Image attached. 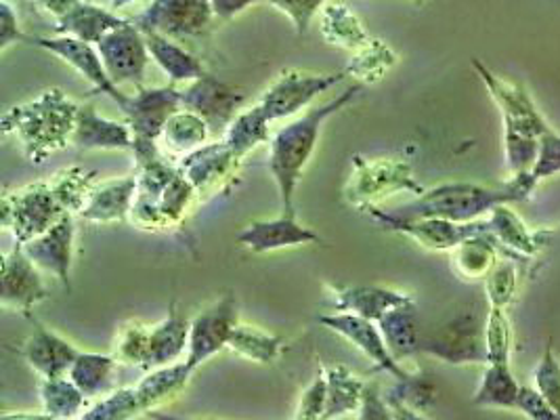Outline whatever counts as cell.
<instances>
[{
  "mask_svg": "<svg viewBox=\"0 0 560 420\" xmlns=\"http://www.w3.org/2000/svg\"><path fill=\"white\" fill-rule=\"evenodd\" d=\"M361 91H363V82H355L328 104L313 105L301 118L292 120L290 125H285L271 137L269 171L280 191L281 214L296 217V210H294L296 189L303 179L306 164L317 148L319 132L324 129L326 120H330L334 114L345 109L351 102H355Z\"/></svg>",
  "mask_w": 560,
  "mask_h": 420,
  "instance_id": "1",
  "label": "cell"
},
{
  "mask_svg": "<svg viewBox=\"0 0 560 420\" xmlns=\"http://www.w3.org/2000/svg\"><path fill=\"white\" fill-rule=\"evenodd\" d=\"M78 105L59 89H49L34 102L11 107L2 118V131L13 132L26 156L40 164L45 158L72 143Z\"/></svg>",
  "mask_w": 560,
  "mask_h": 420,
  "instance_id": "2",
  "label": "cell"
},
{
  "mask_svg": "<svg viewBox=\"0 0 560 420\" xmlns=\"http://www.w3.org/2000/svg\"><path fill=\"white\" fill-rule=\"evenodd\" d=\"M183 109L180 89L175 84L160 89H139L128 102V127L132 131V154L137 166H143L160 156V137L166 122Z\"/></svg>",
  "mask_w": 560,
  "mask_h": 420,
  "instance_id": "3",
  "label": "cell"
},
{
  "mask_svg": "<svg viewBox=\"0 0 560 420\" xmlns=\"http://www.w3.org/2000/svg\"><path fill=\"white\" fill-rule=\"evenodd\" d=\"M66 214L70 212L61 207L51 184L27 185L2 198V225L13 232L15 244L43 236Z\"/></svg>",
  "mask_w": 560,
  "mask_h": 420,
  "instance_id": "4",
  "label": "cell"
},
{
  "mask_svg": "<svg viewBox=\"0 0 560 420\" xmlns=\"http://www.w3.org/2000/svg\"><path fill=\"white\" fill-rule=\"evenodd\" d=\"M347 77V68L334 74H311L288 68L267 86V91L258 100V105L262 107L269 122L292 118Z\"/></svg>",
  "mask_w": 560,
  "mask_h": 420,
  "instance_id": "5",
  "label": "cell"
},
{
  "mask_svg": "<svg viewBox=\"0 0 560 420\" xmlns=\"http://www.w3.org/2000/svg\"><path fill=\"white\" fill-rule=\"evenodd\" d=\"M97 51L102 55L103 66L116 86L132 84L137 86V91L143 89L152 55L148 49L145 34L132 22L107 32L97 43Z\"/></svg>",
  "mask_w": 560,
  "mask_h": 420,
  "instance_id": "6",
  "label": "cell"
},
{
  "mask_svg": "<svg viewBox=\"0 0 560 420\" xmlns=\"http://www.w3.org/2000/svg\"><path fill=\"white\" fill-rule=\"evenodd\" d=\"M493 202L483 189L470 185H443L424 194L418 202L404 209L384 212L397 221H416V219H447V221H466L483 212L485 207Z\"/></svg>",
  "mask_w": 560,
  "mask_h": 420,
  "instance_id": "7",
  "label": "cell"
},
{
  "mask_svg": "<svg viewBox=\"0 0 560 420\" xmlns=\"http://www.w3.org/2000/svg\"><path fill=\"white\" fill-rule=\"evenodd\" d=\"M237 324V301L231 292L223 294L219 301L208 305L205 312L196 315L191 319L189 347L185 353V364L189 370L196 372L212 355L228 349Z\"/></svg>",
  "mask_w": 560,
  "mask_h": 420,
  "instance_id": "8",
  "label": "cell"
},
{
  "mask_svg": "<svg viewBox=\"0 0 560 420\" xmlns=\"http://www.w3.org/2000/svg\"><path fill=\"white\" fill-rule=\"evenodd\" d=\"M214 20L210 0H152V4L132 20L141 32H155L173 40L200 36Z\"/></svg>",
  "mask_w": 560,
  "mask_h": 420,
  "instance_id": "9",
  "label": "cell"
},
{
  "mask_svg": "<svg viewBox=\"0 0 560 420\" xmlns=\"http://www.w3.org/2000/svg\"><path fill=\"white\" fill-rule=\"evenodd\" d=\"M30 45H36L45 51L57 55L59 59H63L68 66H72L80 77L89 80L95 86V93L107 95L114 104L118 105L122 112L127 109V93L120 91V86L114 84V80L109 79L105 66H103L102 55L97 51V45L84 43L74 36H26Z\"/></svg>",
  "mask_w": 560,
  "mask_h": 420,
  "instance_id": "10",
  "label": "cell"
},
{
  "mask_svg": "<svg viewBox=\"0 0 560 420\" xmlns=\"http://www.w3.org/2000/svg\"><path fill=\"white\" fill-rule=\"evenodd\" d=\"M355 171L347 185V200L357 209H370L376 200L399 189H418L406 162L399 160H363L355 158Z\"/></svg>",
  "mask_w": 560,
  "mask_h": 420,
  "instance_id": "11",
  "label": "cell"
},
{
  "mask_svg": "<svg viewBox=\"0 0 560 420\" xmlns=\"http://www.w3.org/2000/svg\"><path fill=\"white\" fill-rule=\"evenodd\" d=\"M180 100L183 109L205 118L210 131L225 135L231 120L246 104V93L233 89L223 80L214 79L212 74H206L200 80L189 82L187 89L180 91Z\"/></svg>",
  "mask_w": 560,
  "mask_h": 420,
  "instance_id": "12",
  "label": "cell"
},
{
  "mask_svg": "<svg viewBox=\"0 0 560 420\" xmlns=\"http://www.w3.org/2000/svg\"><path fill=\"white\" fill-rule=\"evenodd\" d=\"M242 158L235 156L225 141L208 143L205 148L180 158L178 173L191 184L200 200L223 191L237 177Z\"/></svg>",
  "mask_w": 560,
  "mask_h": 420,
  "instance_id": "13",
  "label": "cell"
},
{
  "mask_svg": "<svg viewBox=\"0 0 560 420\" xmlns=\"http://www.w3.org/2000/svg\"><path fill=\"white\" fill-rule=\"evenodd\" d=\"M319 322L342 339L351 342L368 360L374 362V366L393 374L397 381H408L409 372L390 355L378 322L359 317L355 314L319 315Z\"/></svg>",
  "mask_w": 560,
  "mask_h": 420,
  "instance_id": "14",
  "label": "cell"
},
{
  "mask_svg": "<svg viewBox=\"0 0 560 420\" xmlns=\"http://www.w3.org/2000/svg\"><path fill=\"white\" fill-rule=\"evenodd\" d=\"M45 299H49V290L38 273V267L27 259L22 244H15L2 261V305L32 315V310Z\"/></svg>",
  "mask_w": 560,
  "mask_h": 420,
  "instance_id": "15",
  "label": "cell"
},
{
  "mask_svg": "<svg viewBox=\"0 0 560 420\" xmlns=\"http://www.w3.org/2000/svg\"><path fill=\"white\" fill-rule=\"evenodd\" d=\"M77 225L72 212L59 219L49 232L34 237L22 244L27 259L38 269L52 273L66 289L70 290V267H72V250H74Z\"/></svg>",
  "mask_w": 560,
  "mask_h": 420,
  "instance_id": "16",
  "label": "cell"
},
{
  "mask_svg": "<svg viewBox=\"0 0 560 420\" xmlns=\"http://www.w3.org/2000/svg\"><path fill=\"white\" fill-rule=\"evenodd\" d=\"M34 324V332L24 342V360L27 366L32 368L43 381H51L59 376H68L70 368L77 362L80 351L72 342L57 332L43 326L36 317L27 315Z\"/></svg>",
  "mask_w": 560,
  "mask_h": 420,
  "instance_id": "17",
  "label": "cell"
},
{
  "mask_svg": "<svg viewBox=\"0 0 560 420\" xmlns=\"http://www.w3.org/2000/svg\"><path fill=\"white\" fill-rule=\"evenodd\" d=\"M235 240L256 255L265 253H276L281 248H292V246H305V244H315L322 242L319 234L301 225L296 217L281 214L278 219H265V221H255L248 228H244Z\"/></svg>",
  "mask_w": 560,
  "mask_h": 420,
  "instance_id": "18",
  "label": "cell"
},
{
  "mask_svg": "<svg viewBox=\"0 0 560 420\" xmlns=\"http://www.w3.org/2000/svg\"><path fill=\"white\" fill-rule=\"evenodd\" d=\"M137 175L95 185L84 202V209L80 210V217L89 223L103 225L125 223L130 219V210L137 198Z\"/></svg>",
  "mask_w": 560,
  "mask_h": 420,
  "instance_id": "19",
  "label": "cell"
},
{
  "mask_svg": "<svg viewBox=\"0 0 560 420\" xmlns=\"http://www.w3.org/2000/svg\"><path fill=\"white\" fill-rule=\"evenodd\" d=\"M72 143L78 150H132V131L125 122L103 118L91 104L78 105Z\"/></svg>",
  "mask_w": 560,
  "mask_h": 420,
  "instance_id": "20",
  "label": "cell"
},
{
  "mask_svg": "<svg viewBox=\"0 0 560 420\" xmlns=\"http://www.w3.org/2000/svg\"><path fill=\"white\" fill-rule=\"evenodd\" d=\"M334 294V314H355L381 322L390 310L408 303V294L381 287H328Z\"/></svg>",
  "mask_w": 560,
  "mask_h": 420,
  "instance_id": "21",
  "label": "cell"
},
{
  "mask_svg": "<svg viewBox=\"0 0 560 420\" xmlns=\"http://www.w3.org/2000/svg\"><path fill=\"white\" fill-rule=\"evenodd\" d=\"M191 319L178 314L173 305L168 315L150 328V351L145 370L171 366L180 362V355L189 347Z\"/></svg>",
  "mask_w": 560,
  "mask_h": 420,
  "instance_id": "22",
  "label": "cell"
},
{
  "mask_svg": "<svg viewBox=\"0 0 560 420\" xmlns=\"http://www.w3.org/2000/svg\"><path fill=\"white\" fill-rule=\"evenodd\" d=\"M127 20H120L112 11H105L97 4H91L86 0H78L77 7L57 22L59 36H74L84 43L97 45L103 36L116 27L125 26Z\"/></svg>",
  "mask_w": 560,
  "mask_h": 420,
  "instance_id": "23",
  "label": "cell"
},
{
  "mask_svg": "<svg viewBox=\"0 0 560 420\" xmlns=\"http://www.w3.org/2000/svg\"><path fill=\"white\" fill-rule=\"evenodd\" d=\"M148 40V49L153 57V61L162 68V72L171 79L173 84L178 82H194L206 77L202 61L180 47L177 40L155 34V32H143Z\"/></svg>",
  "mask_w": 560,
  "mask_h": 420,
  "instance_id": "24",
  "label": "cell"
},
{
  "mask_svg": "<svg viewBox=\"0 0 560 420\" xmlns=\"http://www.w3.org/2000/svg\"><path fill=\"white\" fill-rule=\"evenodd\" d=\"M210 132L212 131L206 125L205 118H200L189 109H178L177 114L166 122L160 143L168 156H177V160H180L205 148Z\"/></svg>",
  "mask_w": 560,
  "mask_h": 420,
  "instance_id": "25",
  "label": "cell"
},
{
  "mask_svg": "<svg viewBox=\"0 0 560 420\" xmlns=\"http://www.w3.org/2000/svg\"><path fill=\"white\" fill-rule=\"evenodd\" d=\"M324 372L328 378V406H326L324 420L345 419L357 412L368 383H363L357 374L342 364L324 366Z\"/></svg>",
  "mask_w": 560,
  "mask_h": 420,
  "instance_id": "26",
  "label": "cell"
},
{
  "mask_svg": "<svg viewBox=\"0 0 560 420\" xmlns=\"http://www.w3.org/2000/svg\"><path fill=\"white\" fill-rule=\"evenodd\" d=\"M378 326H381V332H383L390 355L399 364H401V360L420 351V337H418V328H416V307H413L411 299L408 303L390 310L378 322Z\"/></svg>",
  "mask_w": 560,
  "mask_h": 420,
  "instance_id": "27",
  "label": "cell"
},
{
  "mask_svg": "<svg viewBox=\"0 0 560 420\" xmlns=\"http://www.w3.org/2000/svg\"><path fill=\"white\" fill-rule=\"evenodd\" d=\"M116 366H118V360L114 355L80 351L77 362L72 364L70 372H68V376L89 399L91 397H102V395L112 394Z\"/></svg>",
  "mask_w": 560,
  "mask_h": 420,
  "instance_id": "28",
  "label": "cell"
},
{
  "mask_svg": "<svg viewBox=\"0 0 560 420\" xmlns=\"http://www.w3.org/2000/svg\"><path fill=\"white\" fill-rule=\"evenodd\" d=\"M269 118L265 116L262 107L256 104L248 109H242L233 120H231L228 131L223 135V141L228 143L231 152L237 158L248 156L253 150H256L260 143H269Z\"/></svg>",
  "mask_w": 560,
  "mask_h": 420,
  "instance_id": "29",
  "label": "cell"
},
{
  "mask_svg": "<svg viewBox=\"0 0 560 420\" xmlns=\"http://www.w3.org/2000/svg\"><path fill=\"white\" fill-rule=\"evenodd\" d=\"M191 370L183 362L177 364H171V366L155 368L152 370L139 385V395L143 397L145 401V408H148V415L153 412L155 408H160L162 404H168L171 399H175L185 385L189 383L191 378Z\"/></svg>",
  "mask_w": 560,
  "mask_h": 420,
  "instance_id": "30",
  "label": "cell"
},
{
  "mask_svg": "<svg viewBox=\"0 0 560 420\" xmlns=\"http://www.w3.org/2000/svg\"><path fill=\"white\" fill-rule=\"evenodd\" d=\"M322 34L324 38L342 49L359 51L372 43L368 32L359 24L355 15L345 4H328L322 11Z\"/></svg>",
  "mask_w": 560,
  "mask_h": 420,
  "instance_id": "31",
  "label": "cell"
},
{
  "mask_svg": "<svg viewBox=\"0 0 560 420\" xmlns=\"http://www.w3.org/2000/svg\"><path fill=\"white\" fill-rule=\"evenodd\" d=\"M43 412L52 419H74L86 410L89 397L78 389L70 376H59L51 381H40Z\"/></svg>",
  "mask_w": 560,
  "mask_h": 420,
  "instance_id": "32",
  "label": "cell"
},
{
  "mask_svg": "<svg viewBox=\"0 0 560 420\" xmlns=\"http://www.w3.org/2000/svg\"><path fill=\"white\" fill-rule=\"evenodd\" d=\"M228 349L256 364H271L281 355L283 339L250 324H237L231 335Z\"/></svg>",
  "mask_w": 560,
  "mask_h": 420,
  "instance_id": "33",
  "label": "cell"
},
{
  "mask_svg": "<svg viewBox=\"0 0 560 420\" xmlns=\"http://www.w3.org/2000/svg\"><path fill=\"white\" fill-rule=\"evenodd\" d=\"M139 415H148V408L135 385L105 395L102 401L84 410L77 420H130Z\"/></svg>",
  "mask_w": 560,
  "mask_h": 420,
  "instance_id": "34",
  "label": "cell"
},
{
  "mask_svg": "<svg viewBox=\"0 0 560 420\" xmlns=\"http://www.w3.org/2000/svg\"><path fill=\"white\" fill-rule=\"evenodd\" d=\"M518 394H521V389L512 381L509 368L504 364H491L485 374L479 392L475 395V404L512 408L518 401Z\"/></svg>",
  "mask_w": 560,
  "mask_h": 420,
  "instance_id": "35",
  "label": "cell"
},
{
  "mask_svg": "<svg viewBox=\"0 0 560 420\" xmlns=\"http://www.w3.org/2000/svg\"><path fill=\"white\" fill-rule=\"evenodd\" d=\"M393 63H395V52L381 40L372 38L370 45H365L363 49L355 52V57L347 66V72L365 82H376L383 79L384 72H388Z\"/></svg>",
  "mask_w": 560,
  "mask_h": 420,
  "instance_id": "36",
  "label": "cell"
},
{
  "mask_svg": "<svg viewBox=\"0 0 560 420\" xmlns=\"http://www.w3.org/2000/svg\"><path fill=\"white\" fill-rule=\"evenodd\" d=\"M150 328L139 322H128L122 326L118 341H116V351L114 358L122 364L139 366L145 370L148 364V351H150Z\"/></svg>",
  "mask_w": 560,
  "mask_h": 420,
  "instance_id": "37",
  "label": "cell"
},
{
  "mask_svg": "<svg viewBox=\"0 0 560 420\" xmlns=\"http://www.w3.org/2000/svg\"><path fill=\"white\" fill-rule=\"evenodd\" d=\"M328 406V378L322 368V372L313 378V383L305 389L296 406L294 420H324Z\"/></svg>",
  "mask_w": 560,
  "mask_h": 420,
  "instance_id": "38",
  "label": "cell"
},
{
  "mask_svg": "<svg viewBox=\"0 0 560 420\" xmlns=\"http://www.w3.org/2000/svg\"><path fill=\"white\" fill-rule=\"evenodd\" d=\"M269 2L276 4L280 11H283L292 20V24L296 26L299 34H306L313 18L319 11H324L328 0H269Z\"/></svg>",
  "mask_w": 560,
  "mask_h": 420,
  "instance_id": "39",
  "label": "cell"
},
{
  "mask_svg": "<svg viewBox=\"0 0 560 420\" xmlns=\"http://www.w3.org/2000/svg\"><path fill=\"white\" fill-rule=\"evenodd\" d=\"M357 420H395L388 401L384 399L374 383H368L361 406L357 410Z\"/></svg>",
  "mask_w": 560,
  "mask_h": 420,
  "instance_id": "40",
  "label": "cell"
},
{
  "mask_svg": "<svg viewBox=\"0 0 560 420\" xmlns=\"http://www.w3.org/2000/svg\"><path fill=\"white\" fill-rule=\"evenodd\" d=\"M537 385H539V392L544 394V399L555 408V412L560 417V366L550 358L544 364H539Z\"/></svg>",
  "mask_w": 560,
  "mask_h": 420,
  "instance_id": "41",
  "label": "cell"
},
{
  "mask_svg": "<svg viewBox=\"0 0 560 420\" xmlns=\"http://www.w3.org/2000/svg\"><path fill=\"white\" fill-rule=\"evenodd\" d=\"M18 40H26V36L20 30L18 15L13 13L11 4L2 0L0 2V51H7Z\"/></svg>",
  "mask_w": 560,
  "mask_h": 420,
  "instance_id": "42",
  "label": "cell"
},
{
  "mask_svg": "<svg viewBox=\"0 0 560 420\" xmlns=\"http://www.w3.org/2000/svg\"><path fill=\"white\" fill-rule=\"evenodd\" d=\"M546 404L548 401L541 399V395L527 392V389L518 394V401H516V406H521L532 417V420H560L555 408H548Z\"/></svg>",
  "mask_w": 560,
  "mask_h": 420,
  "instance_id": "43",
  "label": "cell"
},
{
  "mask_svg": "<svg viewBox=\"0 0 560 420\" xmlns=\"http://www.w3.org/2000/svg\"><path fill=\"white\" fill-rule=\"evenodd\" d=\"M258 0H210L214 20L219 22H230L235 15H240L242 11H246L248 7L256 4Z\"/></svg>",
  "mask_w": 560,
  "mask_h": 420,
  "instance_id": "44",
  "label": "cell"
},
{
  "mask_svg": "<svg viewBox=\"0 0 560 420\" xmlns=\"http://www.w3.org/2000/svg\"><path fill=\"white\" fill-rule=\"evenodd\" d=\"M45 11H49L52 18L59 22L61 18H66L74 7L78 0H36Z\"/></svg>",
  "mask_w": 560,
  "mask_h": 420,
  "instance_id": "45",
  "label": "cell"
},
{
  "mask_svg": "<svg viewBox=\"0 0 560 420\" xmlns=\"http://www.w3.org/2000/svg\"><path fill=\"white\" fill-rule=\"evenodd\" d=\"M2 420H55L47 412H4Z\"/></svg>",
  "mask_w": 560,
  "mask_h": 420,
  "instance_id": "46",
  "label": "cell"
},
{
  "mask_svg": "<svg viewBox=\"0 0 560 420\" xmlns=\"http://www.w3.org/2000/svg\"><path fill=\"white\" fill-rule=\"evenodd\" d=\"M148 417H150V419H153V420H200V419H185V417H175V415H166V412H155V410H153V412H150V415H148Z\"/></svg>",
  "mask_w": 560,
  "mask_h": 420,
  "instance_id": "47",
  "label": "cell"
},
{
  "mask_svg": "<svg viewBox=\"0 0 560 420\" xmlns=\"http://www.w3.org/2000/svg\"><path fill=\"white\" fill-rule=\"evenodd\" d=\"M135 2H139V0H112V7L114 9H125V7H130Z\"/></svg>",
  "mask_w": 560,
  "mask_h": 420,
  "instance_id": "48",
  "label": "cell"
}]
</instances>
